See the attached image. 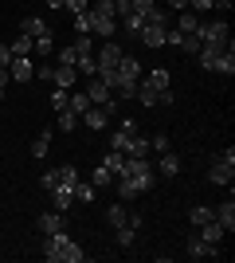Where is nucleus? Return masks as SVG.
<instances>
[{
  "mask_svg": "<svg viewBox=\"0 0 235 263\" xmlns=\"http://www.w3.org/2000/svg\"><path fill=\"white\" fill-rule=\"evenodd\" d=\"M39 252H44L47 263H82V259H87V252L71 240L67 232H51V236H44V240H39Z\"/></svg>",
  "mask_w": 235,
  "mask_h": 263,
  "instance_id": "obj_1",
  "label": "nucleus"
},
{
  "mask_svg": "<svg viewBox=\"0 0 235 263\" xmlns=\"http://www.w3.org/2000/svg\"><path fill=\"white\" fill-rule=\"evenodd\" d=\"M196 59H200L204 71H220V75L231 79L235 75V47H216V44H200V51H196Z\"/></svg>",
  "mask_w": 235,
  "mask_h": 263,
  "instance_id": "obj_2",
  "label": "nucleus"
},
{
  "mask_svg": "<svg viewBox=\"0 0 235 263\" xmlns=\"http://www.w3.org/2000/svg\"><path fill=\"white\" fill-rule=\"evenodd\" d=\"M122 177L130 181V189H134L137 197H141V193H149V189H153V181H157V165L149 161V157H125Z\"/></svg>",
  "mask_w": 235,
  "mask_h": 263,
  "instance_id": "obj_3",
  "label": "nucleus"
},
{
  "mask_svg": "<svg viewBox=\"0 0 235 263\" xmlns=\"http://www.w3.org/2000/svg\"><path fill=\"white\" fill-rule=\"evenodd\" d=\"M196 40H200V44H216V47H227V44H231V28H227L224 20L200 24V28H196Z\"/></svg>",
  "mask_w": 235,
  "mask_h": 263,
  "instance_id": "obj_4",
  "label": "nucleus"
},
{
  "mask_svg": "<svg viewBox=\"0 0 235 263\" xmlns=\"http://www.w3.org/2000/svg\"><path fill=\"white\" fill-rule=\"evenodd\" d=\"M231 177H235V149H227V154H220L212 161L208 181H212V185H231Z\"/></svg>",
  "mask_w": 235,
  "mask_h": 263,
  "instance_id": "obj_5",
  "label": "nucleus"
},
{
  "mask_svg": "<svg viewBox=\"0 0 235 263\" xmlns=\"http://www.w3.org/2000/svg\"><path fill=\"white\" fill-rule=\"evenodd\" d=\"M8 75H12V83H32V79H35V63H32V55H12Z\"/></svg>",
  "mask_w": 235,
  "mask_h": 263,
  "instance_id": "obj_6",
  "label": "nucleus"
},
{
  "mask_svg": "<svg viewBox=\"0 0 235 263\" xmlns=\"http://www.w3.org/2000/svg\"><path fill=\"white\" fill-rule=\"evenodd\" d=\"M87 16H90V12H87ZM90 35L114 40V35H118V16H90Z\"/></svg>",
  "mask_w": 235,
  "mask_h": 263,
  "instance_id": "obj_7",
  "label": "nucleus"
},
{
  "mask_svg": "<svg viewBox=\"0 0 235 263\" xmlns=\"http://www.w3.org/2000/svg\"><path fill=\"white\" fill-rule=\"evenodd\" d=\"M51 83H55V87H63V90H75V83H78L75 63H55V75H51Z\"/></svg>",
  "mask_w": 235,
  "mask_h": 263,
  "instance_id": "obj_8",
  "label": "nucleus"
},
{
  "mask_svg": "<svg viewBox=\"0 0 235 263\" xmlns=\"http://www.w3.org/2000/svg\"><path fill=\"white\" fill-rule=\"evenodd\" d=\"M87 99H90V102H94V106H106V102H110V99H114V90H110V87H106V83H102V79H98V75H90V87H87Z\"/></svg>",
  "mask_w": 235,
  "mask_h": 263,
  "instance_id": "obj_9",
  "label": "nucleus"
},
{
  "mask_svg": "<svg viewBox=\"0 0 235 263\" xmlns=\"http://www.w3.org/2000/svg\"><path fill=\"white\" fill-rule=\"evenodd\" d=\"M122 47H118V44H110V40H106V44H102V51L98 55H94V63H98V67H118V59H122Z\"/></svg>",
  "mask_w": 235,
  "mask_h": 263,
  "instance_id": "obj_10",
  "label": "nucleus"
},
{
  "mask_svg": "<svg viewBox=\"0 0 235 263\" xmlns=\"http://www.w3.org/2000/svg\"><path fill=\"white\" fill-rule=\"evenodd\" d=\"M82 126H90V130H106V126H110V114H106V106H90L87 114H82Z\"/></svg>",
  "mask_w": 235,
  "mask_h": 263,
  "instance_id": "obj_11",
  "label": "nucleus"
},
{
  "mask_svg": "<svg viewBox=\"0 0 235 263\" xmlns=\"http://www.w3.org/2000/svg\"><path fill=\"white\" fill-rule=\"evenodd\" d=\"M122 154H125V157H149L153 149H149V138H141V134H130V142H125Z\"/></svg>",
  "mask_w": 235,
  "mask_h": 263,
  "instance_id": "obj_12",
  "label": "nucleus"
},
{
  "mask_svg": "<svg viewBox=\"0 0 235 263\" xmlns=\"http://www.w3.org/2000/svg\"><path fill=\"white\" fill-rule=\"evenodd\" d=\"M51 232H63V212L59 209H51V212L39 216V236H51Z\"/></svg>",
  "mask_w": 235,
  "mask_h": 263,
  "instance_id": "obj_13",
  "label": "nucleus"
},
{
  "mask_svg": "<svg viewBox=\"0 0 235 263\" xmlns=\"http://www.w3.org/2000/svg\"><path fill=\"white\" fill-rule=\"evenodd\" d=\"M71 204H75V189H67V185H59V189H51V209H59V212H67Z\"/></svg>",
  "mask_w": 235,
  "mask_h": 263,
  "instance_id": "obj_14",
  "label": "nucleus"
},
{
  "mask_svg": "<svg viewBox=\"0 0 235 263\" xmlns=\"http://www.w3.org/2000/svg\"><path fill=\"white\" fill-rule=\"evenodd\" d=\"M216 220H220V228H224V232H235V200L231 197L216 209Z\"/></svg>",
  "mask_w": 235,
  "mask_h": 263,
  "instance_id": "obj_15",
  "label": "nucleus"
},
{
  "mask_svg": "<svg viewBox=\"0 0 235 263\" xmlns=\"http://www.w3.org/2000/svg\"><path fill=\"white\" fill-rule=\"evenodd\" d=\"M216 252H220V248H212V243L200 240V236H192V240H188V255H192V259H212Z\"/></svg>",
  "mask_w": 235,
  "mask_h": 263,
  "instance_id": "obj_16",
  "label": "nucleus"
},
{
  "mask_svg": "<svg viewBox=\"0 0 235 263\" xmlns=\"http://www.w3.org/2000/svg\"><path fill=\"white\" fill-rule=\"evenodd\" d=\"M20 32H24V35H32V40H39V35H51V28H47V24L39 20V16H24Z\"/></svg>",
  "mask_w": 235,
  "mask_h": 263,
  "instance_id": "obj_17",
  "label": "nucleus"
},
{
  "mask_svg": "<svg viewBox=\"0 0 235 263\" xmlns=\"http://www.w3.org/2000/svg\"><path fill=\"white\" fill-rule=\"evenodd\" d=\"M180 169H184V165H180V157L173 154V149H165V154H161V161H157V173H165V177H177Z\"/></svg>",
  "mask_w": 235,
  "mask_h": 263,
  "instance_id": "obj_18",
  "label": "nucleus"
},
{
  "mask_svg": "<svg viewBox=\"0 0 235 263\" xmlns=\"http://www.w3.org/2000/svg\"><path fill=\"white\" fill-rule=\"evenodd\" d=\"M200 240H208L212 248H220V240H224V228H220V220H208V224H200Z\"/></svg>",
  "mask_w": 235,
  "mask_h": 263,
  "instance_id": "obj_19",
  "label": "nucleus"
},
{
  "mask_svg": "<svg viewBox=\"0 0 235 263\" xmlns=\"http://www.w3.org/2000/svg\"><path fill=\"white\" fill-rule=\"evenodd\" d=\"M196 28H200L196 12H192V8H184V12L177 16V32H184V35H196Z\"/></svg>",
  "mask_w": 235,
  "mask_h": 263,
  "instance_id": "obj_20",
  "label": "nucleus"
},
{
  "mask_svg": "<svg viewBox=\"0 0 235 263\" xmlns=\"http://www.w3.org/2000/svg\"><path fill=\"white\" fill-rule=\"evenodd\" d=\"M106 224H114V228H122V224H130V212H125V200H118V204H110V209H106Z\"/></svg>",
  "mask_w": 235,
  "mask_h": 263,
  "instance_id": "obj_21",
  "label": "nucleus"
},
{
  "mask_svg": "<svg viewBox=\"0 0 235 263\" xmlns=\"http://www.w3.org/2000/svg\"><path fill=\"white\" fill-rule=\"evenodd\" d=\"M118 28H122V32H130V35H137L141 28H145V20H141L137 12H125V16H118Z\"/></svg>",
  "mask_w": 235,
  "mask_h": 263,
  "instance_id": "obj_22",
  "label": "nucleus"
},
{
  "mask_svg": "<svg viewBox=\"0 0 235 263\" xmlns=\"http://www.w3.org/2000/svg\"><path fill=\"white\" fill-rule=\"evenodd\" d=\"M102 165H106V169H110V173H114V181H118V177H122V169H125V154H118V149H110V154L102 157Z\"/></svg>",
  "mask_w": 235,
  "mask_h": 263,
  "instance_id": "obj_23",
  "label": "nucleus"
},
{
  "mask_svg": "<svg viewBox=\"0 0 235 263\" xmlns=\"http://www.w3.org/2000/svg\"><path fill=\"white\" fill-rule=\"evenodd\" d=\"M145 83H153L157 90H168V87H173V75H168L165 67H157V71H149V75H145Z\"/></svg>",
  "mask_w": 235,
  "mask_h": 263,
  "instance_id": "obj_24",
  "label": "nucleus"
},
{
  "mask_svg": "<svg viewBox=\"0 0 235 263\" xmlns=\"http://www.w3.org/2000/svg\"><path fill=\"white\" fill-rule=\"evenodd\" d=\"M67 106H71V110H75L78 118H82V114H87V110H90V106H94V102H90V99H87V95H75V90H67Z\"/></svg>",
  "mask_w": 235,
  "mask_h": 263,
  "instance_id": "obj_25",
  "label": "nucleus"
},
{
  "mask_svg": "<svg viewBox=\"0 0 235 263\" xmlns=\"http://www.w3.org/2000/svg\"><path fill=\"white\" fill-rule=\"evenodd\" d=\"M35 51V40H32V35H16V40H12V55H32Z\"/></svg>",
  "mask_w": 235,
  "mask_h": 263,
  "instance_id": "obj_26",
  "label": "nucleus"
},
{
  "mask_svg": "<svg viewBox=\"0 0 235 263\" xmlns=\"http://www.w3.org/2000/svg\"><path fill=\"white\" fill-rule=\"evenodd\" d=\"M90 185H94V189H110V185H114V173L106 169V165H98V169H94V177H90Z\"/></svg>",
  "mask_w": 235,
  "mask_h": 263,
  "instance_id": "obj_27",
  "label": "nucleus"
},
{
  "mask_svg": "<svg viewBox=\"0 0 235 263\" xmlns=\"http://www.w3.org/2000/svg\"><path fill=\"white\" fill-rule=\"evenodd\" d=\"M78 122H82V118H78V114H75V110H71V106H63V110H59V130H75V126H78Z\"/></svg>",
  "mask_w": 235,
  "mask_h": 263,
  "instance_id": "obj_28",
  "label": "nucleus"
},
{
  "mask_svg": "<svg viewBox=\"0 0 235 263\" xmlns=\"http://www.w3.org/2000/svg\"><path fill=\"white\" fill-rule=\"evenodd\" d=\"M51 149V130H39V138L32 142V157H44Z\"/></svg>",
  "mask_w": 235,
  "mask_h": 263,
  "instance_id": "obj_29",
  "label": "nucleus"
},
{
  "mask_svg": "<svg viewBox=\"0 0 235 263\" xmlns=\"http://www.w3.org/2000/svg\"><path fill=\"white\" fill-rule=\"evenodd\" d=\"M55 173H59V185H67V189L78 185V169L75 165H63V169H55Z\"/></svg>",
  "mask_w": 235,
  "mask_h": 263,
  "instance_id": "obj_30",
  "label": "nucleus"
},
{
  "mask_svg": "<svg viewBox=\"0 0 235 263\" xmlns=\"http://www.w3.org/2000/svg\"><path fill=\"white\" fill-rule=\"evenodd\" d=\"M90 16H118L114 0H90Z\"/></svg>",
  "mask_w": 235,
  "mask_h": 263,
  "instance_id": "obj_31",
  "label": "nucleus"
},
{
  "mask_svg": "<svg viewBox=\"0 0 235 263\" xmlns=\"http://www.w3.org/2000/svg\"><path fill=\"white\" fill-rule=\"evenodd\" d=\"M35 51H39V59H51V55H55V40H51V35H39V40H35Z\"/></svg>",
  "mask_w": 235,
  "mask_h": 263,
  "instance_id": "obj_32",
  "label": "nucleus"
},
{
  "mask_svg": "<svg viewBox=\"0 0 235 263\" xmlns=\"http://www.w3.org/2000/svg\"><path fill=\"white\" fill-rule=\"evenodd\" d=\"M134 236H137L134 224H122V228H118V248H134Z\"/></svg>",
  "mask_w": 235,
  "mask_h": 263,
  "instance_id": "obj_33",
  "label": "nucleus"
},
{
  "mask_svg": "<svg viewBox=\"0 0 235 263\" xmlns=\"http://www.w3.org/2000/svg\"><path fill=\"white\" fill-rule=\"evenodd\" d=\"M75 200H78V204H90V200H94V185L78 181V185H75Z\"/></svg>",
  "mask_w": 235,
  "mask_h": 263,
  "instance_id": "obj_34",
  "label": "nucleus"
},
{
  "mask_svg": "<svg viewBox=\"0 0 235 263\" xmlns=\"http://www.w3.org/2000/svg\"><path fill=\"white\" fill-rule=\"evenodd\" d=\"M177 47H180V51H188V55H196V51H200V40H196V35H184V32H180Z\"/></svg>",
  "mask_w": 235,
  "mask_h": 263,
  "instance_id": "obj_35",
  "label": "nucleus"
},
{
  "mask_svg": "<svg viewBox=\"0 0 235 263\" xmlns=\"http://www.w3.org/2000/svg\"><path fill=\"white\" fill-rule=\"evenodd\" d=\"M208 220H216V209H192V224H196V228H200V224H208Z\"/></svg>",
  "mask_w": 235,
  "mask_h": 263,
  "instance_id": "obj_36",
  "label": "nucleus"
},
{
  "mask_svg": "<svg viewBox=\"0 0 235 263\" xmlns=\"http://www.w3.org/2000/svg\"><path fill=\"white\" fill-rule=\"evenodd\" d=\"M63 8H67L71 16H82V12H90V0H63Z\"/></svg>",
  "mask_w": 235,
  "mask_h": 263,
  "instance_id": "obj_37",
  "label": "nucleus"
},
{
  "mask_svg": "<svg viewBox=\"0 0 235 263\" xmlns=\"http://www.w3.org/2000/svg\"><path fill=\"white\" fill-rule=\"evenodd\" d=\"M149 149H153V154H165V149H168V134H157V138H149Z\"/></svg>",
  "mask_w": 235,
  "mask_h": 263,
  "instance_id": "obj_38",
  "label": "nucleus"
},
{
  "mask_svg": "<svg viewBox=\"0 0 235 263\" xmlns=\"http://www.w3.org/2000/svg\"><path fill=\"white\" fill-rule=\"evenodd\" d=\"M39 185H44L47 193H51V189H59V173H55V169H47V173L39 177Z\"/></svg>",
  "mask_w": 235,
  "mask_h": 263,
  "instance_id": "obj_39",
  "label": "nucleus"
},
{
  "mask_svg": "<svg viewBox=\"0 0 235 263\" xmlns=\"http://www.w3.org/2000/svg\"><path fill=\"white\" fill-rule=\"evenodd\" d=\"M63 106H67V90H63V87H55V95H51V110L59 114Z\"/></svg>",
  "mask_w": 235,
  "mask_h": 263,
  "instance_id": "obj_40",
  "label": "nucleus"
},
{
  "mask_svg": "<svg viewBox=\"0 0 235 263\" xmlns=\"http://www.w3.org/2000/svg\"><path fill=\"white\" fill-rule=\"evenodd\" d=\"M55 55H59V63H78V51H75L71 44L63 47V51H55Z\"/></svg>",
  "mask_w": 235,
  "mask_h": 263,
  "instance_id": "obj_41",
  "label": "nucleus"
},
{
  "mask_svg": "<svg viewBox=\"0 0 235 263\" xmlns=\"http://www.w3.org/2000/svg\"><path fill=\"white\" fill-rule=\"evenodd\" d=\"M188 8L192 12H208V8H216V0H188Z\"/></svg>",
  "mask_w": 235,
  "mask_h": 263,
  "instance_id": "obj_42",
  "label": "nucleus"
},
{
  "mask_svg": "<svg viewBox=\"0 0 235 263\" xmlns=\"http://www.w3.org/2000/svg\"><path fill=\"white\" fill-rule=\"evenodd\" d=\"M75 32H90V16L82 12V16H75Z\"/></svg>",
  "mask_w": 235,
  "mask_h": 263,
  "instance_id": "obj_43",
  "label": "nucleus"
},
{
  "mask_svg": "<svg viewBox=\"0 0 235 263\" xmlns=\"http://www.w3.org/2000/svg\"><path fill=\"white\" fill-rule=\"evenodd\" d=\"M8 63H12V47L0 44V67H8Z\"/></svg>",
  "mask_w": 235,
  "mask_h": 263,
  "instance_id": "obj_44",
  "label": "nucleus"
},
{
  "mask_svg": "<svg viewBox=\"0 0 235 263\" xmlns=\"http://www.w3.org/2000/svg\"><path fill=\"white\" fill-rule=\"evenodd\" d=\"M55 75V63H39V79H51Z\"/></svg>",
  "mask_w": 235,
  "mask_h": 263,
  "instance_id": "obj_45",
  "label": "nucleus"
},
{
  "mask_svg": "<svg viewBox=\"0 0 235 263\" xmlns=\"http://www.w3.org/2000/svg\"><path fill=\"white\" fill-rule=\"evenodd\" d=\"M118 130H122V134H137V122H134V118H125L122 126H118Z\"/></svg>",
  "mask_w": 235,
  "mask_h": 263,
  "instance_id": "obj_46",
  "label": "nucleus"
},
{
  "mask_svg": "<svg viewBox=\"0 0 235 263\" xmlns=\"http://www.w3.org/2000/svg\"><path fill=\"white\" fill-rule=\"evenodd\" d=\"M8 79H12V75H8V67H0V99H4V87H8Z\"/></svg>",
  "mask_w": 235,
  "mask_h": 263,
  "instance_id": "obj_47",
  "label": "nucleus"
},
{
  "mask_svg": "<svg viewBox=\"0 0 235 263\" xmlns=\"http://www.w3.org/2000/svg\"><path fill=\"white\" fill-rule=\"evenodd\" d=\"M114 12H118V16H125V12H130V0H114Z\"/></svg>",
  "mask_w": 235,
  "mask_h": 263,
  "instance_id": "obj_48",
  "label": "nucleus"
},
{
  "mask_svg": "<svg viewBox=\"0 0 235 263\" xmlns=\"http://www.w3.org/2000/svg\"><path fill=\"white\" fill-rule=\"evenodd\" d=\"M168 8H177V12H184V8H188V0H168Z\"/></svg>",
  "mask_w": 235,
  "mask_h": 263,
  "instance_id": "obj_49",
  "label": "nucleus"
},
{
  "mask_svg": "<svg viewBox=\"0 0 235 263\" xmlns=\"http://www.w3.org/2000/svg\"><path fill=\"white\" fill-rule=\"evenodd\" d=\"M47 8H63V0H44Z\"/></svg>",
  "mask_w": 235,
  "mask_h": 263,
  "instance_id": "obj_50",
  "label": "nucleus"
}]
</instances>
